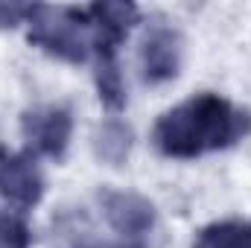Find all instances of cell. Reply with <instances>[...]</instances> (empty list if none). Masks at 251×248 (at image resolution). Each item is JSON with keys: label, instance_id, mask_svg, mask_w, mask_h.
<instances>
[{"label": "cell", "instance_id": "6", "mask_svg": "<svg viewBox=\"0 0 251 248\" xmlns=\"http://www.w3.org/2000/svg\"><path fill=\"white\" fill-rule=\"evenodd\" d=\"M26 140L44 155H62L70 140V114L64 108H41L24 120Z\"/></svg>", "mask_w": 251, "mask_h": 248}, {"label": "cell", "instance_id": "8", "mask_svg": "<svg viewBox=\"0 0 251 248\" xmlns=\"http://www.w3.org/2000/svg\"><path fill=\"white\" fill-rule=\"evenodd\" d=\"M131 149V131L120 120H108L97 131V155L108 164H120Z\"/></svg>", "mask_w": 251, "mask_h": 248}, {"label": "cell", "instance_id": "2", "mask_svg": "<svg viewBox=\"0 0 251 248\" xmlns=\"http://www.w3.org/2000/svg\"><path fill=\"white\" fill-rule=\"evenodd\" d=\"M29 38L41 44L44 50L79 62L88 56V47H97V26L94 21H82V15L70 9H53V6H35L29 9Z\"/></svg>", "mask_w": 251, "mask_h": 248}, {"label": "cell", "instance_id": "7", "mask_svg": "<svg viewBox=\"0 0 251 248\" xmlns=\"http://www.w3.org/2000/svg\"><path fill=\"white\" fill-rule=\"evenodd\" d=\"M193 248H251V225L249 222H216L196 237Z\"/></svg>", "mask_w": 251, "mask_h": 248}, {"label": "cell", "instance_id": "5", "mask_svg": "<svg viewBox=\"0 0 251 248\" xmlns=\"http://www.w3.org/2000/svg\"><path fill=\"white\" fill-rule=\"evenodd\" d=\"M140 62H143L146 82L173 79L178 73V62H181V38H178V32H173L167 26H155L143 38Z\"/></svg>", "mask_w": 251, "mask_h": 248}, {"label": "cell", "instance_id": "9", "mask_svg": "<svg viewBox=\"0 0 251 248\" xmlns=\"http://www.w3.org/2000/svg\"><path fill=\"white\" fill-rule=\"evenodd\" d=\"M0 248H29V231L21 219L0 213Z\"/></svg>", "mask_w": 251, "mask_h": 248}, {"label": "cell", "instance_id": "4", "mask_svg": "<svg viewBox=\"0 0 251 248\" xmlns=\"http://www.w3.org/2000/svg\"><path fill=\"white\" fill-rule=\"evenodd\" d=\"M44 193V178L35 167L32 158L26 155H12V158H0V196L21 204V207H32Z\"/></svg>", "mask_w": 251, "mask_h": 248}, {"label": "cell", "instance_id": "1", "mask_svg": "<svg viewBox=\"0 0 251 248\" xmlns=\"http://www.w3.org/2000/svg\"><path fill=\"white\" fill-rule=\"evenodd\" d=\"M243 134V114L216 94L190 97L155 125V146L170 158H196L234 143Z\"/></svg>", "mask_w": 251, "mask_h": 248}, {"label": "cell", "instance_id": "10", "mask_svg": "<svg viewBox=\"0 0 251 248\" xmlns=\"http://www.w3.org/2000/svg\"><path fill=\"white\" fill-rule=\"evenodd\" d=\"M24 12H29V9H21V6H0V26H12Z\"/></svg>", "mask_w": 251, "mask_h": 248}, {"label": "cell", "instance_id": "11", "mask_svg": "<svg viewBox=\"0 0 251 248\" xmlns=\"http://www.w3.org/2000/svg\"><path fill=\"white\" fill-rule=\"evenodd\" d=\"M120 248H134V246H120Z\"/></svg>", "mask_w": 251, "mask_h": 248}, {"label": "cell", "instance_id": "3", "mask_svg": "<svg viewBox=\"0 0 251 248\" xmlns=\"http://www.w3.org/2000/svg\"><path fill=\"white\" fill-rule=\"evenodd\" d=\"M105 219L126 237H140L155 225V207L137 196V193H123V190H111L100 196Z\"/></svg>", "mask_w": 251, "mask_h": 248}]
</instances>
